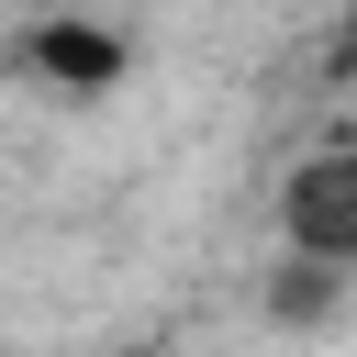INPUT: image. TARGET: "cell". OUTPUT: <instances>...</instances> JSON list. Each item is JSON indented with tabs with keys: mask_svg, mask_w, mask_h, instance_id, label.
Here are the masks:
<instances>
[{
	"mask_svg": "<svg viewBox=\"0 0 357 357\" xmlns=\"http://www.w3.org/2000/svg\"><path fill=\"white\" fill-rule=\"evenodd\" d=\"M279 234H290V257L357 268V145H312L279 178Z\"/></svg>",
	"mask_w": 357,
	"mask_h": 357,
	"instance_id": "obj_1",
	"label": "cell"
},
{
	"mask_svg": "<svg viewBox=\"0 0 357 357\" xmlns=\"http://www.w3.org/2000/svg\"><path fill=\"white\" fill-rule=\"evenodd\" d=\"M22 56H33V78H56V89H78V100H100V89H123V33L112 22H78V11H56V22H33L22 33Z\"/></svg>",
	"mask_w": 357,
	"mask_h": 357,
	"instance_id": "obj_2",
	"label": "cell"
},
{
	"mask_svg": "<svg viewBox=\"0 0 357 357\" xmlns=\"http://www.w3.org/2000/svg\"><path fill=\"white\" fill-rule=\"evenodd\" d=\"M346 56H357V11H346Z\"/></svg>",
	"mask_w": 357,
	"mask_h": 357,
	"instance_id": "obj_3",
	"label": "cell"
},
{
	"mask_svg": "<svg viewBox=\"0 0 357 357\" xmlns=\"http://www.w3.org/2000/svg\"><path fill=\"white\" fill-rule=\"evenodd\" d=\"M134 357H156V346H134Z\"/></svg>",
	"mask_w": 357,
	"mask_h": 357,
	"instance_id": "obj_4",
	"label": "cell"
}]
</instances>
